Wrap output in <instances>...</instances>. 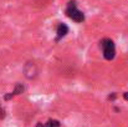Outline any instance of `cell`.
<instances>
[{
	"label": "cell",
	"mask_w": 128,
	"mask_h": 127,
	"mask_svg": "<svg viewBox=\"0 0 128 127\" xmlns=\"http://www.w3.org/2000/svg\"><path fill=\"white\" fill-rule=\"evenodd\" d=\"M124 98H126V100H128V92H126V93H124Z\"/></svg>",
	"instance_id": "7"
},
{
	"label": "cell",
	"mask_w": 128,
	"mask_h": 127,
	"mask_svg": "<svg viewBox=\"0 0 128 127\" xmlns=\"http://www.w3.org/2000/svg\"><path fill=\"white\" fill-rule=\"evenodd\" d=\"M101 46L103 49V56L106 60H112L116 55V49H114V42L111 39H103L101 41Z\"/></svg>",
	"instance_id": "2"
},
{
	"label": "cell",
	"mask_w": 128,
	"mask_h": 127,
	"mask_svg": "<svg viewBox=\"0 0 128 127\" xmlns=\"http://www.w3.org/2000/svg\"><path fill=\"white\" fill-rule=\"evenodd\" d=\"M36 127H46V126H44L42 123H38V125H36Z\"/></svg>",
	"instance_id": "6"
},
{
	"label": "cell",
	"mask_w": 128,
	"mask_h": 127,
	"mask_svg": "<svg viewBox=\"0 0 128 127\" xmlns=\"http://www.w3.org/2000/svg\"><path fill=\"white\" fill-rule=\"evenodd\" d=\"M24 91V86L20 84L16 85V88H15V91H14V95H19V93H21Z\"/></svg>",
	"instance_id": "5"
},
{
	"label": "cell",
	"mask_w": 128,
	"mask_h": 127,
	"mask_svg": "<svg viewBox=\"0 0 128 127\" xmlns=\"http://www.w3.org/2000/svg\"><path fill=\"white\" fill-rule=\"evenodd\" d=\"M46 127H60V122L56 121V120H50L46 123Z\"/></svg>",
	"instance_id": "4"
},
{
	"label": "cell",
	"mask_w": 128,
	"mask_h": 127,
	"mask_svg": "<svg viewBox=\"0 0 128 127\" xmlns=\"http://www.w3.org/2000/svg\"><path fill=\"white\" fill-rule=\"evenodd\" d=\"M67 33H68V28H67L65 24H58V25H57V30H56V34H57L56 40L62 39L64 36H66Z\"/></svg>",
	"instance_id": "3"
},
{
	"label": "cell",
	"mask_w": 128,
	"mask_h": 127,
	"mask_svg": "<svg viewBox=\"0 0 128 127\" xmlns=\"http://www.w3.org/2000/svg\"><path fill=\"white\" fill-rule=\"evenodd\" d=\"M66 15L71 19V20H74V21H76V23H82L84 20H85V15H84V13L82 11H80L78 9H77V6H76V1H70L68 4H67V8H66Z\"/></svg>",
	"instance_id": "1"
}]
</instances>
